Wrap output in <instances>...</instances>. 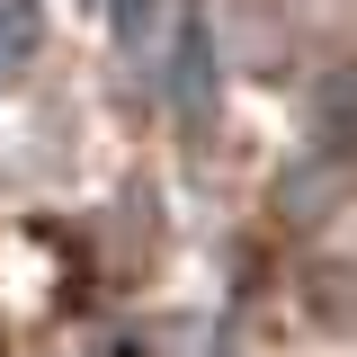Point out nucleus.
Segmentation results:
<instances>
[{
	"instance_id": "f257e3e1",
	"label": "nucleus",
	"mask_w": 357,
	"mask_h": 357,
	"mask_svg": "<svg viewBox=\"0 0 357 357\" xmlns=\"http://www.w3.org/2000/svg\"><path fill=\"white\" fill-rule=\"evenodd\" d=\"M36 36H45V9H36V0H0V89L36 63Z\"/></svg>"
}]
</instances>
